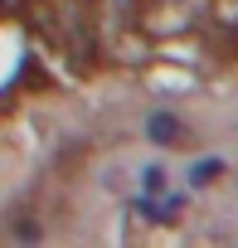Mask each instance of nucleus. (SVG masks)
<instances>
[{
    "instance_id": "obj_2",
    "label": "nucleus",
    "mask_w": 238,
    "mask_h": 248,
    "mask_svg": "<svg viewBox=\"0 0 238 248\" xmlns=\"http://www.w3.org/2000/svg\"><path fill=\"white\" fill-rule=\"evenodd\" d=\"M219 175H223V161H199V166L190 170V180H194V185H214Z\"/></svg>"
},
{
    "instance_id": "obj_1",
    "label": "nucleus",
    "mask_w": 238,
    "mask_h": 248,
    "mask_svg": "<svg viewBox=\"0 0 238 248\" xmlns=\"http://www.w3.org/2000/svg\"><path fill=\"white\" fill-rule=\"evenodd\" d=\"M146 137L161 141V146H190V127H185L175 112H165V107L146 117Z\"/></svg>"
},
{
    "instance_id": "obj_3",
    "label": "nucleus",
    "mask_w": 238,
    "mask_h": 248,
    "mask_svg": "<svg viewBox=\"0 0 238 248\" xmlns=\"http://www.w3.org/2000/svg\"><path fill=\"white\" fill-rule=\"evenodd\" d=\"M141 180H146V190H151V195H165V180H170V175H165L161 166H146V170H141Z\"/></svg>"
}]
</instances>
